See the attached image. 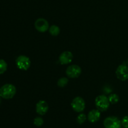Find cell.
I'll return each instance as SVG.
<instances>
[{
    "mask_svg": "<svg viewBox=\"0 0 128 128\" xmlns=\"http://www.w3.org/2000/svg\"><path fill=\"white\" fill-rule=\"evenodd\" d=\"M127 63H128V61H127Z\"/></svg>",
    "mask_w": 128,
    "mask_h": 128,
    "instance_id": "20",
    "label": "cell"
},
{
    "mask_svg": "<svg viewBox=\"0 0 128 128\" xmlns=\"http://www.w3.org/2000/svg\"><path fill=\"white\" fill-rule=\"evenodd\" d=\"M121 124L124 128H128V116H126L122 118Z\"/></svg>",
    "mask_w": 128,
    "mask_h": 128,
    "instance_id": "18",
    "label": "cell"
},
{
    "mask_svg": "<svg viewBox=\"0 0 128 128\" xmlns=\"http://www.w3.org/2000/svg\"><path fill=\"white\" fill-rule=\"evenodd\" d=\"M8 64L4 60H0V74L4 73L7 70Z\"/></svg>",
    "mask_w": 128,
    "mask_h": 128,
    "instance_id": "14",
    "label": "cell"
},
{
    "mask_svg": "<svg viewBox=\"0 0 128 128\" xmlns=\"http://www.w3.org/2000/svg\"><path fill=\"white\" fill-rule=\"evenodd\" d=\"M101 117L100 111L98 110H92L90 111L88 115V120L91 122H96L99 121Z\"/></svg>",
    "mask_w": 128,
    "mask_h": 128,
    "instance_id": "11",
    "label": "cell"
},
{
    "mask_svg": "<svg viewBox=\"0 0 128 128\" xmlns=\"http://www.w3.org/2000/svg\"><path fill=\"white\" fill-rule=\"evenodd\" d=\"M49 31H50V33L51 34L52 36H56L60 34V29L56 25H52L51 27L49 28Z\"/></svg>",
    "mask_w": 128,
    "mask_h": 128,
    "instance_id": "12",
    "label": "cell"
},
{
    "mask_svg": "<svg viewBox=\"0 0 128 128\" xmlns=\"http://www.w3.org/2000/svg\"><path fill=\"white\" fill-rule=\"evenodd\" d=\"M68 82V79L66 78H61L59 79L58 81V86L59 87L63 88L67 85Z\"/></svg>",
    "mask_w": 128,
    "mask_h": 128,
    "instance_id": "15",
    "label": "cell"
},
{
    "mask_svg": "<svg viewBox=\"0 0 128 128\" xmlns=\"http://www.w3.org/2000/svg\"><path fill=\"white\" fill-rule=\"evenodd\" d=\"M44 123V120L41 117H36L34 120V124L38 127H40L42 126Z\"/></svg>",
    "mask_w": 128,
    "mask_h": 128,
    "instance_id": "17",
    "label": "cell"
},
{
    "mask_svg": "<svg viewBox=\"0 0 128 128\" xmlns=\"http://www.w3.org/2000/svg\"><path fill=\"white\" fill-rule=\"evenodd\" d=\"M16 64L17 67L20 70L26 71L30 68L31 66V61L28 56L21 55L17 58L16 60Z\"/></svg>",
    "mask_w": 128,
    "mask_h": 128,
    "instance_id": "3",
    "label": "cell"
},
{
    "mask_svg": "<svg viewBox=\"0 0 128 128\" xmlns=\"http://www.w3.org/2000/svg\"><path fill=\"white\" fill-rule=\"evenodd\" d=\"M108 98L104 95H100L95 100V104L98 110L100 111H106L110 107Z\"/></svg>",
    "mask_w": 128,
    "mask_h": 128,
    "instance_id": "2",
    "label": "cell"
},
{
    "mask_svg": "<svg viewBox=\"0 0 128 128\" xmlns=\"http://www.w3.org/2000/svg\"><path fill=\"white\" fill-rule=\"evenodd\" d=\"M72 110L77 112H82L85 109V101L81 97H76L71 102Z\"/></svg>",
    "mask_w": 128,
    "mask_h": 128,
    "instance_id": "5",
    "label": "cell"
},
{
    "mask_svg": "<svg viewBox=\"0 0 128 128\" xmlns=\"http://www.w3.org/2000/svg\"><path fill=\"white\" fill-rule=\"evenodd\" d=\"M108 99L110 103L112 104H114L118 102L119 100H120V97L116 94H111L108 97Z\"/></svg>",
    "mask_w": 128,
    "mask_h": 128,
    "instance_id": "13",
    "label": "cell"
},
{
    "mask_svg": "<svg viewBox=\"0 0 128 128\" xmlns=\"http://www.w3.org/2000/svg\"><path fill=\"white\" fill-rule=\"evenodd\" d=\"M16 89L12 84H6L0 88V96L6 100H10L14 96Z\"/></svg>",
    "mask_w": 128,
    "mask_h": 128,
    "instance_id": "1",
    "label": "cell"
},
{
    "mask_svg": "<svg viewBox=\"0 0 128 128\" xmlns=\"http://www.w3.org/2000/svg\"><path fill=\"white\" fill-rule=\"evenodd\" d=\"M49 110L48 104L43 100H41L38 103L36 106V111L38 114L40 115H44L48 112Z\"/></svg>",
    "mask_w": 128,
    "mask_h": 128,
    "instance_id": "10",
    "label": "cell"
},
{
    "mask_svg": "<svg viewBox=\"0 0 128 128\" xmlns=\"http://www.w3.org/2000/svg\"><path fill=\"white\" fill-rule=\"evenodd\" d=\"M73 55L70 51H64L62 52L59 57V61L61 64H68L72 62Z\"/></svg>",
    "mask_w": 128,
    "mask_h": 128,
    "instance_id": "9",
    "label": "cell"
},
{
    "mask_svg": "<svg viewBox=\"0 0 128 128\" xmlns=\"http://www.w3.org/2000/svg\"><path fill=\"white\" fill-rule=\"evenodd\" d=\"M66 73L70 78H77L81 74V68L78 65H70L68 67Z\"/></svg>",
    "mask_w": 128,
    "mask_h": 128,
    "instance_id": "6",
    "label": "cell"
},
{
    "mask_svg": "<svg viewBox=\"0 0 128 128\" xmlns=\"http://www.w3.org/2000/svg\"><path fill=\"white\" fill-rule=\"evenodd\" d=\"M105 128H121V121L116 116H110L104 121Z\"/></svg>",
    "mask_w": 128,
    "mask_h": 128,
    "instance_id": "4",
    "label": "cell"
},
{
    "mask_svg": "<svg viewBox=\"0 0 128 128\" xmlns=\"http://www.w3.org/2000/svg\"><path fill=\"white\" fill-rule=\"evenodd\" d=\"M86 116L84 113L80 114L77 117V122L80 124H82L86 121Z\"/></svg>",
    "mask_w": 128,
    "mask_h": 128,
    "instance_id": "16",
    "label": "cell"
},
{
    "mask_svg": "<svg viewBox=\"0 0 128 128\" xmlns=\"http://www.w3.org/2000/svg\"><path fill=\"white\" fill-rule=\"evenodd\" d=\"M118 78L122 81L128 80V66L126 64H121L118 67L116 71Z\"/></svg>",
    "mask_w": 128,
    "mask_h": 128,
    "instance_id": "7",
    "label": "cell"
},
{
    "mask_svg": "<svg viewBox=\"0 0 128 128\" xmlns=\"http://www.w3.org/2000/svg\"><path fill=\"white\" fill-rule=\"evenodd\" d=\"M34 27L39 32H46L49 30V23L45 19L38 18L35 21Z\"/></svg>",
    "mask_w": 128,
    "mask_h": 128,
    "instance_id": "8",
    "label": "cell"
},
{
    "mask_svg": "<svg viewBox=\"0 0 128 128\" xmlns=\"http://www.w3.org/2000/svg\"><path fill=\"white\" fill-rule=\"evenodd\" d=\"M0 103H1V96H0Z\"/></svg>",
    "mask_w": 128,
    "mask_h": 128,
    "instance_id": "19",
    "label": "cell"
}]
</instances>
